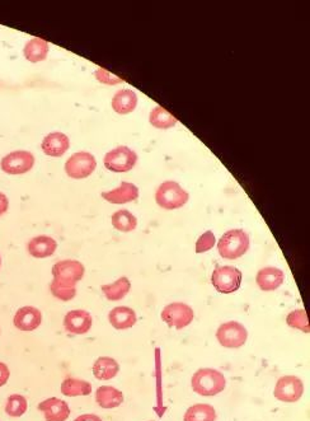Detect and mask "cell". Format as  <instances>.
I'll list each match as a JSON object with an SVG mask.
<instances>
[{
	"mask_svg": "<svg viewBox=\"0 0 310 421\" xmlns=\"http://www.w3.org/2000/svg\"><path fill=\"white\" fill-rule=\"evenodd\" d=\"M97 168V161L90 152H76L65 162V172L73 180L90 177Z\"/></svg>",
	"mask_w": 310,
	"mask_h": 421,
	"instance_id": "7",
	"label": "cell"
},
{
	"mask_svg": "<svg viewBox=\"0 0 310 421\" xmlns=\"http://www.w3.org/2000/svg\"><path fill=\"white\" fill-rule=\"evenodd\" d=\"M70 148L69 136L64 132H54L48 134L41 143L42 152L49 157H63Z\"/></svg>",
	"mask_w": 310,
	"mask_h": 421,
	"instance_id": "15",
	"label": "cell"
},
{
	"mask_svg": "<svg viewBox=\"0 0 310 421\" xmlns=\"http://www.w3.org/2000/svg\"><path fill=\"white\" fill-rule=\"evenodd\" d=\"M92 325V314L84 309H73L64 317V327L72 335H84L90 332Z\"/></svg>",
	"mask_w": 310,
	"mask_h": 421,
	"instance_id": "12",
	"label": "cell"
},
{
	"mask_svg": "<svg viewBox=\"0 0 310 421\" xmlns=\"http://www.w3.org/2000/svg\"><path fill=\"white\" fill-rule=\"evenodd\" d=\"M120 372V365L110 356H101L93 364V374L99 380H110Z\"/></svg>",
	"mask_w": 310,
	"mask_h": 421,
	"instance_id": "23",
	"label": "cell"
},
{
	"mask_svg": "<svg viewBox=\"0 0 310 421\" xmlns=\"http://www.w3.org/2000/svg\"><path fill=\"white\" fill-rule=\"evenodd\" d=\"M94 76L99 83L102 84H106V85H114V84H120L123 83V79L116 76V75L110 73L106 69L103 68H99L96 72H94Z\"/></svg>",
	"mask_w": 310,
	"mask_h": 421,
	"instance_id": "33",
	"label": "cell"
},
{
	"mask_svg": "<svg viewBox=\"0 0 310 421\" xmlns=\"http://www.w3.org/2000/svg\"><path fill=\"white\" fill-rule=\"evenodd\" d=\"M108 321L114 330H129L135 326L138 321V316L130 307H114L108 314Z\"/></svg>",
	"mask_w": 310,
	"mask_h": 421,
	"instance_id": "17",
	"label": "cell"
},
{
	"mask_svg": "<svg viewBox=\"0 0 310 421\" xmlns=\"http://www.w3.org/2000/svg\"><path fill=\"white\" fill-rule=\"evenodd\" d=\"M9 377H10V371H9L8 365L0 362V387L8 383Z\"/></svg>",
	"mask_w": 310,
	"mask_h": 421,
	"instance_id": "34",
	"label": "cell"
},
{
	"mask_svg": "<svg viewBox=\"0 0 310 421\" xmlns=\"http://www.w3.org/2000/svg\"><path fill=\"white\" fill-rule=\"evenodd\" d=\"M138 162V154L125 145H120L107 153L103 165L108 171L116 174H125L131 171Z\"/></svg>",
	"mask_w": 310,
	"mask_h": 421,
	"instance_id": "5",
	"label": "cell"
},
{
	"mask_svg": "<svg viewBox=\"0 0 310 421\" xmlns=\"http://www.w3.org/2000/svg\"><path fill=\"white\" fill-rule=\"evenodd\" d=\"M191 384L197 395L212 397L219 395L225 389L227 380L224 374L216 369L203 368L192 376Z\"/></svg>",
	"mask_w": 310,
	"mask_h": 421,
	"instance_id": "1",
	"label": "cell"
},
{
	"mask_svg": "<svg viewBox=\"0 0 310 421\" xmlns=\"http://www.w3.org/2000/svg\"><path fill=\"white\" fill-rule=\"evenodd\" d=\"M215 243H216L215 234L211 231L205 232L204 234H201L197 240L196 254H205V252L210 251L215 246Z\"/></svg>",
	"mask_w": 310,
	"mask_h": 421,
	"instance_id": "32",
	"label": "cell"
},
{
	"mask_svg": "<svg viewBox=\"0 0 310 421\" xmlns=\"http://www.w3.org/2000/svg\"><path fill=\"white\" fill-rule=\"evenodd\" d=\"M60 389L66 397L88 396L92 393V384L88 380L66 378L63 380Z\"/></svg>",
	"mask_w": 310,
	"mask_h": 421,
	"instance_id": "25",
	"label": "cell"
},
{
	"mask_svg": "<svg viewBox=\"0 0 310 421\" xmlns=\"http://www.w3.org/2000/svg\"><path fill=\"white\" fill-rule=\"evenodd\" d=\"M189 200V194L178 182L165 181L155 192V201L158 207L164 210H176L185 207Z\"/></svg>",
	"mask_w": 310,
	"mask_h": 421,
	"instance_id": "3",
	"label": "cell"
},
{
	"mask_svg": "<svg viewBox=\"0 0 310 421\" xmlns=\"http://www.w3.org/2000/svg\"><path fill=\"white\" fill-rule=\"evenodd\" d=\"M49 42L39 39V37H33L25 43L23 55H25V60L36 64V63L46 60L48 55H49Z\"/></svg>",
	"mask_w": 310,
	"mask_h": 421,
	"instance_id": "22",
	"label": "cell"
},
{
	"mask_svg": "<svg viewBox=\"0 0 310 421\" xmlns=\"http://www.w3.org/2000/svg\"><path fill=\"white\" fill-rule=\"evenodd\" d=\"M9 209V200L6 194L0 192V216L6 214Z\"/></svg>",
	"mask_w": 310,
	"mask_h": 421,
	"instance_id": "35",
	"label": "cell"
},
{
	"mask_svg": "<svg viewBox=\"0 0 310 421\" xmlns=\"http://www.w3.org/2000/svg\"><path fill=\"white\" fill-rule=\"evenodd\" d=\"M0 267H1V256H0Z\"/></svg>",
	"mask_w": 310,
	"mask_h": 421,
	"instance_id": "37",
	"label": "cell"
},
{
	"mask_svg": "<svg viewBox=\"0 0 310 421\" xmlns=\"http://www.w3.org/2000/svg\"><path fill=\"white\" fill-rule=\"evenodd\" d=\"M286 323L289 327L295 329V330L302 331L305 333H309L310 326L309 320H308V314L307 311L302 309H295L293 312L287 314L286 317Z\"/></svg>",
	"mask_w": 310,
	"mask_h": 421,
	"instance_id": "29",
	"label": "cell"
},
{
	"mask_svg": "<svg viewBox=\"0 0 310 421\" xmlns=\"http://www.w3.org/2000/svg\"><path fill=\"white\" fill-rule=\"evenodd\" d=\"M216 411L214 406L209 404H197L188 409L183 421H215Z\"/></svg>",
	"mask_w": 310,
	"mask_h": 421,
	"instance_id": "27",
	"label": "cell"
},
{
	"mask_svg": "<svg viewBox=\"0 0 310 421\" xmlns=\"http://www.w3.org/2000/svg\"><path fill=\"white\" fill-rule=\"evenodd\" d=\"M42 323V314L39 308L25 306L19 308L13 317V325L21 331L37 330Z\"/></svg>",
	"mask_w": 310,
	"mask_h": 421,
	"instance_id": "14",
	"label": "cell"
},
{
	"mask_svg": "<svg viewBox=\"0 0 310 421\" xmlns=\"http://www.w3.org/2000/svg\"><path fill=\"white\" fill-rule=\"evenodd\" d=\"M85 267L76 260H61L52 266V280L61 285L76 287V283L82 280Z\"/></svg>",
	"mask_w": 310,
	"mask_h": 421,
	"instance_id": "6",
	"label": "cell"
},
{
	"mask_svg": "<svg viewBox=\"0 0 310 421\" xmlns=\"http://www.w3.org/2000/svg\"><path fill=\"white\" fill-rule=\"evenodd\" d=\"M37 409L43 413L46 421H66L70 416L69 405L57 397L46 398L39 404Z\"/></svg>",
	"mask_w": 310,
	"mask_h": 421,
	"instance_id": "13",
	"label": "cell"
},
{
	"mask_svg": "<svg viewBox=\"0 0 310 421\" xmlns=\"http://www.w3.org/2000/svg\"><path fill=\"white\" fill-rule=\"evenodd\" d=\"M243 280L242 271L234 266H218L211 275L212 287L221 294L237 291Z\"/></svg>",
	"mask_w": 310,
	"mask_h": 421,
	"instance_id": "4",
	"label": "cell"
},
{
	"mask_svg": "<svg viewBox=\"0 0 310 421\" xmlns=\"http://www.w3.org/2000/svg\"><path fill=\"white\" fill-rule=\"evenodd\" d=\"M102 198L110 204H116V205L129 204L139 198V189L136 187V185L131 182L123 181L114 190L102 192Z\"/></svg>",
	"mask_w": 310,
	"mask_h": 421,
	"instance_id": "16",
	"label": "cell"
},
{
	"mask_svg": "<svg viewBox=\"0 0 310 421\" xmlns=\"http://www.w3.org/2000/svg\"><path fill=\"white\" fill-rule=\"evenodd\" d=\"M96 401L102 409H116L123 405V393L112 386H101L96 391Z\"/></svg>",
	"mask_w": 310,
	"mask_h": 421,
	"instance_id": "21",
	"label": "cell"
},
{
	"mask_svg": "<svg viewBox=\"0 0 310 421\" xmlns=\"http://www.w3.org/2000/svg\"><path fill=\"white\" fill-rule=\"evenodd\" d=\"M28 409V402L25 396L22 395H12L7 400L6 405V413L10 418H21L25 415Z\"/></svg>",
	"mask_w": 310,
	"mask_h": 421,
	"instance_id": "30",
	"label": "cell"
},
{
	"mask_svg": "<svg viewBox=\"0 0 310 421\" xmlns=\"http://www.w3.org/2000/svg\"><path fill=\"white\" fill-rule=\"evenodd\" d=\"M304 395V383L296 376H284L278 380L273 396L281 402L293 404L302 398Z\"/></svg>",
	"mask_w": 310,
	"mask_h": 421,
	"instance_id": "11",
	"label": "cell"
},
{
	"mask_svg": "<svg viewBox=\"0 0 310 421\" xmlns=\"http://www.w3.org/2000/svg\"><path fill=\"white\" fill-rule=\"evenodd\" d=\"M138 106V96L131 90H120L114 93L112 108L120 115H129Z\"/></svg>",
	"mask_w": 310,
	"mask_h": 421,
	"instance_id": "20",
	"label": "cell"
},
{
	"mask_svg": "<svg viewBox=\"0 0 310 421\" xmlns=\"http://www.w3.org/2000/svg\"><path fill=\"white\" fill-rule=\"evenodd\" d=\"M34 165V156L28 150L10 152L1 158L0 168L4 174L18 176L30 172Z\"/></svg>",
	"mask_w": 310,
	"mask_h": 421,
	"instance_id": "9",
	"label": "cell"
},
{
	"mask_svg": "<svg viewBox=\"0 0 310 421\" xmlns=\"http://www.w3.org/2000/svg\"><path fill=\"white\" fill-rule=\"evenodd\" d=\"M249 236L243 229H231L221 236L218 243L219 255L225 260H237L249 249Z\"/></svg>",
	"mask_w": 310,
	"mask_h": 421,
	"instance_id": "2",
	"label": "cell"
},
{
	"mask_svg": "<svg viewBox=\"0 0 310 421\" xmlns=\"http://www.w3.org/2000/svg\"><path fill=\"white\" fill-rule=\"evenodd\" d=\"M101 290L103 293V296L111 300V302H117L121 300L126 297L131 290V283L126 276H123L120 279L114 281L112 284H105L101 287Z\"/></svg>",
	"mask_w": 310,
	"mask_h": 421,
	"instance_id": "24",
	"label": "cell"
},
{
	"mask_svg": "<svg viewBox=\"0 0 310 421\" xmlns=\"http://www.w3.org/2000/svg\"><path fill=\"white\" fill-rule=\"evenodd\" d=\"M50 291L54 297L61 300V302H69L76 296V287H68V285H61L56 281H51L50 284Z\"/></svg>",
	"mask_w": 310,
	"mask_h": 421,
	"instance_id": "31",
	"label": "cell"
},
{
	"mask_svg": "<svg viewBox=\"0 0 310 421\" xmlns=\"http://www.w3.org/2000/svg\"><path fill=\"white\" fill-rule=\"evenodd\" d=\"M161 316L164 322L169 327H173L176 330H183L192 323L195 314L191 306H188L186 303L174 302L164 307Z\"/></svg>",
	"mask_w": 310,
	"mask_h": 421,
	"instance_id": "10",
	"label": "cell"
},
{
	"mask_svg": "<svg viewBox=\"0 0 310 421\" xmlns=\"http://www.w3.org/2000/svg\"><path fill=\"white\" fill-rule=\"evenodd\" d=\"M248 339V331L242 323L229 321L223 323L216 331V340L221 347L227 349H239Z\"/></svg>",
	"mask_w": 310,
	"mask_h": 421,
	"instance_id": "8",
	"label": "cell"
},
{
	"mask_svg": "<svg viewBox=\"0 0 310 421\" xmlns=\"http://www.w3.org/2000/svg\"><path fill=\"white\" fill-rule=\"evenodd\" d=\"M149 123L155 129H171L177 124V119L162 106H155L149 115Z\"/></svg>",
	"mask_w": 310,
	"mask_h": 421,
	"instance_id": "26",
	"label": "cell"
},
{
	"mask_svg": "<svg viewBox=\"0 0 310 421\" xmlns=\"http://www.w3.org/2000/svg\"><path fill=\"white\" fill-rule=\"evenodd\" d=\"M57 242L50 236H37L27 243V251L34 258H46L56 252Z\"/></svg>",
	"mask_w": 310,
	"mask_h": 421,
	"instance_id": "19",
	"label": "cell"
},
{
	"mask_svg": "<svg viewBox=\"0 0 310 421\" xmlns=\"http://www.w3.org/2000/svg\"><path fill=\"white\" fill-rule=\"evenodd\" d=\"M111 222L114 225V229L123 232V233H129V232L135 231L138 227V219L136 216L130 213L129 210H118L112 215Z\"/></svg>",
	"mask_w": 310,
	"mask_h": 421,
	"instance_id": "28",
	"label": "cell"
},
{
	"mask_svg": "<svg viewBox=\"0 0 310 421\" xmlns=\"http://www.w3.org/2000/svg\"><path fill=\"white\" fill-rule=\"evenodd\" d=\"M285 280V274L278 267H265L257 273L256 283L263 291H272L282 285Z\"/></svg>",
	"mask_w": 310,
	"mask_h": 421,
	"instance_id": "18",
	"label": "cell"
},
{
	"mask_svg": "<svg viewBox=\"0 0 310 421\" xmlns=\"http://www.w3.org/2000/svg\"><path fill=\"white\" fill-rule=\"evenodd\" d=\"M74 421H102V419L99 418V415H94V413H84L78 416Z\"/></svg>",
	"mask_w": 310,
	"mask_h": 421,
	"instance_id": "36",
	"label": "cell"
}]
</instances>
